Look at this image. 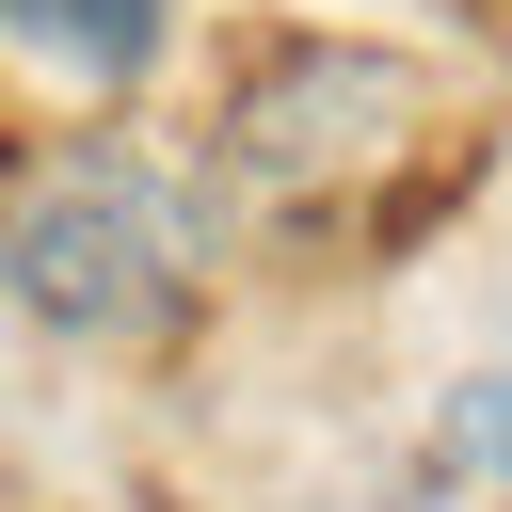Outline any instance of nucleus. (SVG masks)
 I'll list each match as a JSON object with an SVG mask.
<instances>
[{"label": "nucleus", "instance_id": "nucleus-3", "mask_svg": "<svg viewBox=\"0 0 512 512\" xmlns=\"http://www.w3.org/2000/svg\"><path fill=\"white\" fill-rule=\"evenodd\" d=\"M0 48L64 96H144L176 48V0H0Z\"/></svg>", "mask_w": 512, "mask_h": 512}, {"label": "nucleus", "instance_id": "nucleus-2", "mask_svg": "<svg viewBox=\"0 0 512 512\" xmlns=\"http://www.w3.org/2000/svg\"><path fill=\"white\" fill-rule=\"evenodd\" d=\"M432 128V80L400 64V48H256V80L224 96V192H256V208H320V192H352L368 160H400Z\"/></svg>", "mask_w": 512, "mask_h": 512}, {"label": "nucleus", "instance_id": "nucleus-1", "mask_svg": "<svg viewBox=\"0 0 512 512\" xmlns=\"http://www.w3.org/2000/svg\"><path fill=\"white\" fill-rule=\"evenodd\" d=\"M0 288L80 336V352H144L192 320L208 288V176L128 144V128H64L0 176Z\"/></svg>", "mask_w": 512, "mask_h": 512}]
</instances>
